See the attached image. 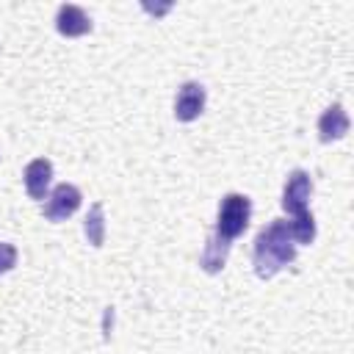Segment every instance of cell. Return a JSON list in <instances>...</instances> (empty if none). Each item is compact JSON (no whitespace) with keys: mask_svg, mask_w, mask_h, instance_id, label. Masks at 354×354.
Segmentation results:
<instances>
[{"mask_svg":"<svg viewBox=\"0 0 354 354\" xmlns=\"http://www.w3.org/2000/svg\"><path fill=\"white\" fill-rule=\"evenodd\" d=\"M293 260H296V241L290 235V227L285 218H274L254 238V249H252L254 274L260 279H271L277 271H282Z\"/></svg>","mask_w":354,"mask_h":354,"instance_id":"1","label":"cell"},{"mask_svg":"<svg viewBox=\"0 0 354 354\" xmlns=\"http://www.w3.org/2000/svg\"><path fill=\"white\" fill-rule=\"evenodd\" d=\"M252 218V199L246 194H224L218 202V216H216V230L213 235H218L221 241L232 243L238 235H243V230L249 227Z\"/></svg>","mask_w":354,"mask_h":354,"instance_id":"2","label":"cell"},{"mask_svg":"<svg viewBox=\"0 0 354 354\" xmlns=\"http://www.w3.org/2000/svg\"><path fill=\"white\" fill-rule=\"evenodd\" d=\"M310 194H313V180L304 169H293L285 180V188H282V207L285 213L296 216V213H304L307 210V202H310Z\"/></svg>","mask_w":354,"mask_h":354,"instance_id":"3","label":"cell"},{"mask_svg":"<svg viewBox=\"0 0 354 354\" xmlns=\"http://www.w3.org/2000/svg\"><path fill=\"white\" fill-rule=\"evenodd\" d=\"M80 188L77 185H72V183H61V185H55L53 191H50V196H47V202H44V218H50V221H64V218H69L77 207H80Z\"/></svg>","mask_w":354,"mask_h":354,"instance_id":"4","label":"cell"},{"mask_svg":"<svg viewBox=\"0 0 354 354\" xmlns=\"http://www.w3.org/2000/svg\"><path fill=\"white\" fill-rule=\"evenodd\" d=\"M205 86L196 80H188L180 86L177 97H174V116L177 122H194L202 111H205Z\"/></svg>","mask_w":354,"mask_h":354,"instance_id":"5","label":"cell"},{"mask_svg":"<svg viewBox=\"0 0 354 354\" xmlns=\"http://www.w3.org/2000/svg\"><path fill=\"white\" fill-rule=\"evenodd\" d=\"M55 28H58V33L61 36H83V33H88L91 30V19H88V14L80 8V6H75V3H64V6H58V11H55Z\"/></svg>","mask_w":354,"mask_h":354,"instance_id":"6","label":"cell"},{"mask_svg":"<svg viewBox=\"0 0 354 354\" xmlns=\"http://www.w3.org/2000/svg\"><path fill=\"white\" fill-rule=\"evenodd\" d=\"M25 191L30 199H47V188H50V180H53V163L47 158H36L25 166Z\"/></svg>","mask_w":354,"mask_h":354,"instance_id":"7","label":"cell"},{"mask_svg":"<svg viewBox=\"0 0 354 354\" xmlns=\"http://www.w3.org/2000/svg\"><path fill=\"white\" fill-rule=\"evenodd\" d=\"M348 124L351 122H348V113L343 111V105H329L318 119V138L324 144L337 141V138H343L348 133Z\"/></svg>","mask_w":354,"mask_h":354,"instance_id":"8","label":"cell"},{"mask_svg":"<svg viewBox=\"0 0 354 354\" xmlns=\"http://www.w3.org/2000/svg\"><path fill=\"white\" fill-rule=\"evenodd\" d=\"M230 246L232 243H227V241H221L218 235H207V241H205V249H202V257H199V266L207 271V274H216V271H221L224 268V263H227V252H230Z\"/></svg>","mask_w":354,"mask_h":354,"instance_id":"9","label":"cell"},{"mask_svg":"<svg viewBox=\"0 0 354 354\" xmlns=\"http://www.w3.org/2000/svg\"><path fill=\"white\" fill-rule=\"evenodd\" d=\"M83 232H86V238H88L91 246H97V249L102 246V241H105V213H102V205H100V202H94V205L88 207Z\"/></svg>","mask_w":354,"mask_h":354,"instance_id":"10","label":"cell"},{"mask_svg":"<svg viewBox=\"0 0 354 354\" xmlns=\"http://www.w3.org/2000/svg\"><path fill=\"white\" fill-rule=\"evenodd\" d=\"M288 227H290V235H293L296 246H299V243H313V238H315V218H313L310 210L296 213V216L288 221Z\"/></svg>","mask_w":354,"mask_h":354,"instance_id":"11","label":"cell"},{"mask_svg":"<svg viewBox=\"0 0 354 354\" xmlns=\"http://www.w3.org/2000/svg\"><path fill=\"white\" fill-rule=\"evenodd\" d=\"M17 246L14 243H6V241H0V274H6V271H11L14 266H17Z\"/></svg>","mask_w":354,"mask_h":354,"instance_id":"12","label":"cell"}]
</instances>
